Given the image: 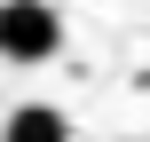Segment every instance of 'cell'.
I'll return each instance as SVG.
<instances>
[{"instance_id": "7a4b0ae2", "label": "cell", "mask_w": 150, "mask_h": 142, "mask_svg": "<svg viewBox=\"0 0 150 142\" xmlns=\"http://www.w3.org/2000/svg\"><path fill=\"white\" fill-rule=\"evenodd\" d=\"M0 142H71V126H63V111H47V103H24V111H8Z\"/></svg>"}, {"instance_id": "6da1fadb", "label": "cell", "mask_w": 150, "mask_h": 142, "mask_svg": "<svg viewBox=\"0 0 150 142\" xmlns=\"http://www.w3.org/2000/svg\"><path fill=\"white\" fill-rule=\"evenodd\" d=\"M55 55H63L55 0H0V63H55Z\"/></svg>"}]
</instances>
